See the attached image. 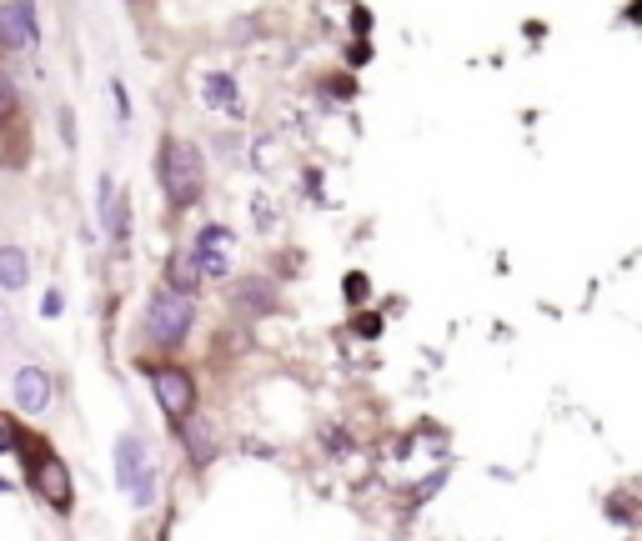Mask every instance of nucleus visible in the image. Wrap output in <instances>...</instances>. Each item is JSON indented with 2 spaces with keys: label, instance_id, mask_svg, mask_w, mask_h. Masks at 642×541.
Listing matches in <instances>:
<instances>
[{
  "label": "nucleus",
  "instance_id": "obj_1",
  "mask_svg": "<svg viewBox=\"0 0 642 541\" xmlns=\"http://www.w3.org/2000/svg\"><path fill=\"white\" fill-rule=\"evenodd\" d=\"M156 176H161V186H166V196H171L176 211L191 206V201L201 196V181H206L201 151H196L191 141H166V146H161V161H156Z\"/></svg>",
  "mask_w": 642,
  "mask_h": 541
},
{
  "label": "nucleus",
  "instance_id": "obj_2",
  "mask_svg": "<svg viewBox=\"0 0 642 541\" xmlns=\"http://www.w3.org/2000/svg\"><path fill=\"white\" fill-rule=\"evenodd\" d=\"M186 331H191V296L186 291H156L151 316H146V336L156 346H181Z\"/></svg>",
  "mask_w": 642,
  "mask_h": 541
},
{
  "label": "nucleus",
  "instance_id": "obj_3",
  "mask_svg": "<svg viewBox=\"0 0 642 541\" xmlns=\"http://www.w3.org/2000/svg\"><path fill=\"white\" fill-rule=\"evenodd\" d=\"M116 476H121V486L131 491V501H141V506L151 501V491H156L151 476H156V471H151V456H146V441H141V436H121V441H116Z\"/></svg>",
  "mask_w": 642,
  "mask_h": 541
},
{
  "label": "nucleus",
  "instance_id": "obj_4",
  "mask_svg": "<svg viewBox=\"0 0 642 541\" xmlns=\"http://www.w3.org/2000/svg\"><path fill=\"white\" fill-rule=\"evenodd\" d=\"M191 261L201 276H231V231L226 226H206L191 241Z\"/></svg>",
  "mask_w": 642,
  "mask_h": 541
},
{
  "label": "nucleus",
  "instance_id": "obj_5",
  "mask_svg": "<svg viewBox=\"0 0 642 541\" xmlns=\"http://www.w3.org/2000/svg\"><path fill=\"white\" fill-rule=\"evenodd\" d=\"M151 391H156V401H161V411H166L171 421H186V416H191V396H196V386H191V376H186V371H176V366L151 371Z\"/></svg>",
  "mask_w": 642,
  "mask_h": 541
},
{
  "label": "nucleus",
  "instance_id": "obj_6",
  "mask_svg": "<svg viewBox=\"0 0 642 541\" xmlns=\"http://www.w3.org/2000/svg\"><path fill=\"white\" fill-rule=\"evenodd\" d=\"M26 461H31V481H36V491H41L56 511H66V506H71V471H66L56 456H46V451L36 456L31 446H26Z\"/></svg>",
  "mask_w": 642,
  "mask_h": 541
},
{
  "label": "nucleus",
  "instance_id": "obj_7",
  "mask_svg": "<svg viewBox=\"0 0 642 541\" xmlns=\"http://www.w3.org/2000/svg\"><path fill=\"white\" fill-rule=\"evenodd\" d=\"M0 41L11 51H21L26 41H36V16H31V0H11L0 6Z\"/></svg>",
  "mask_w": 642,
  "mask_h": 541
},
{
  "label": "nucleus",
  "instance_id": "obj_8",
  "mask_svg": "<svg viewBox=\"0 0 642 541\" xmlns=\"http://www.w3.org/2000/svg\"><path fill=\"white\" fill-rule=\"evenodd\" d=\"M16 406L31 411V416L51 406V376H46L41 366H21V371H16Z\"/></svg>",
  "mask_w": 642,
  "mask_h": 541
},
{
  "label": "nucleus",
  "instance_id": "obj_9",
  "mask_svg": "<svg viewBox=\"0 0 642 541\" xmlns=\"http://www.w3.org/2000/svg\"><path fill=\"white\" fill-rule=\"evenodd\" d=\"M26 276H31L26 251H21V246H0V286H6V291H21Z\"/></svg>",
  "mask_w": 642,
  "mask_h": 541
},
{
  "label": "nucleus",
  "instance_id": "obj_10",
  "mask_svg": "<svg viewBox=\"0 0 642 541\" xmlns=\"http://www.w3.org/2000/svg\"><path fill=\"white\" fill-rule=\"evenodd\" d=\"M206 101H216L226 116H241V106H236V91H231V76H206Z\"/></svg>",
  "mask_w": 642,
  "mask_h": 541
},
{
  "label": "nucleus",
  "instance_id": "obj_11",
  "mask_svg": "<svg viewBox=\"0 0 642 541\" xmlns=\"http://www.w3.org/2000/svg\"><path fill=\"white\" fill-rule=\"evenodd\" d=\"M196 286H201V271H196L191 251H181V256L171 261V291H196Z\"/></svg>",
  "mask_w": 642,
  "mask_h": 541
},
{
  "label": "nucleus",
  "instance_id": "obj_12",
  "mask_svg": "<svg viewBox=\"0 0 642 541\" xmlns=\"http://www.w3.org/2000/svg\"><path fill=\"white\" fill-rule=\"evenodd\" d=\"M101 216H106V231H121V216H116V181L101 176Z\"/></svg>",
  "mask_w": 642,
  "mask_h": 541
},
{
  "label": "nucleus",
  "instance_id": "obj_13",
  "mask_svg": "<svg viewBox=\"0 0 642 541\" xmlns=\"http://www.w3.org/2000/svg\"><path fill=\"white\" fill-rule=\"evenodd\" d=\"M16 116V86H11V76H0V121H11Z\"/></svg>",
  "mask_w": 642,
  "mask_h": 541
},
{
  "label": "nucleus",
  "instance_id": "obj_14",
  "mask_svg": "<svg viewBox=\"0 0 642 541\" xmlns=\"http://www.w3.org/2000/svg\"><path fill=\"white\" fill-rule=\"evenodd\" d=\"M236 301H246L251 311H266V306H271V291H266V286H246V296H236Z\"/></svg>",
  "mask_w": 642,
  "mask_h": 541
},
{
  "label": "nucleus",
  "instance_id": "obj_15",
  "mask_svg": "<svg viewBox=\"0 0 642 541\" xmlns=\"http://www.w3.org/2000/svg\"><path fill=\"white\" fill-rule=\"evenodd\" d=\"M191 456H196V461H206V456H211V436H206V426H196V431H191Z\"/></svg>",
  "mask_w": 642,
  "mask_h": 541
},
{
  "label": "nucleus",
  "instance_id": "obj_16",
  "mask_svg": "<svg viewBox=\"0 0 642 541\" xmlns=\"http://www.w3.org/2000/svg\"><path fill=\"white\" fill-rule=\"evenodd\" d=\"M111 96H116V116H121V121H131V101H126V91H121V81L111 86Z\"/></svg>",
  "mask_w": 642,
  "mask_h": 541
},
{
  "label": "nucleus",
  "instance_id": "obj_17",
  "mask_svg": "<svg viewBox=\"0 0 642 541\" xmlns=\"http://www.w3.org/2000/svg\"><path fill=\"white\" fill-rule=\"evenodd\" d=\"M347 296L362 301V296H367V276H347Z\"/></svg>",
  "mask_w": 642,
  "mask_h": 541
},
{
  "label": "nucleus",
  "instance_id": "obj_18",
  "mask_svg": "<svg viewBox=\"0 0 642 541\" xmlns=\"http://www.w3.org/2000/svg\"><path fill=\"white\" fill-rule=\"evenodd\" d=\"M61 306H66L61 291H46V316H61Z\"/></svg>",
  "mask_w": 642,
  "mask_h": 541
},
{
  "label": "nucleus",
  "instance_id": "obj_19",
  "mask_svg": "<svg viewBox=\"0 0 642 541\" xmlns=\"http://www.w3.org/2000/svg\"><path fill=\"white\" fill-rule=\"evenodd\" d=\"M357 331H362V336H377V331H382V321H372V316L362 321V316H357Z\"/></svg>",
  "mask_w": 642,
  "mask_h": 541
},
{
  "label": "nucleus",
  "instance_id": "obj_20",
  "mask_svg": "<svg viewBox=\"0 0 642 541\" xmlns=\"http://www.w3.org/2000/svg\"><path fill=\"white\" fill-rule=\"evenodd\" d=\"M0 491H6V481H0Z\"/></svg>",
  "mask_w": 642,
  "mask_h": 541
}]
</instances>
